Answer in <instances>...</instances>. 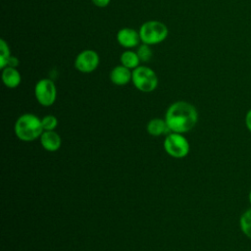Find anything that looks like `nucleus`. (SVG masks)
Here are the masks:
<instances>
[{
    "instance_id": "5",
    "label": "nucleus",
    "mask_w": 251,
    "mask_h": 251,
    "mask_svg": "<svg viewBox=\"0 0 251 251\" xmlns=\"http://www.w3.org/2000/svg\"><path fill=\"white\" fill-rule=\"evenodd\" d=\"M164 149L171 157L183 158L188 155L190 146L182 133L172 132L164 140Z\"/></svg>"
},
{
    "instance_id": "14",
    "label": "nucleus",
    "mask_w": 251,
    "mask_h": 251,
    "mask_svg": "<svg viewBox=\"0 0 251 251\" xmlns=\"http://www.w3.org/2000/svg\"><path fill=\"white\" fill-rule=\"evenodd\" d=\"M239 227L242 233L251 239V208L241 214L239 218Z\"/></svg>"
},
{
    "instance_id": "3",
    "label": "nucleus",
    "mask_w": 251,
    "mask_h": 251,
    "mask_svg": "<svg viewBox=\"0 0 251 251\" xmlns=\"http://www.w3.org/2000/svg\"><path fill=\"white\" fill-rule=\"evenodd\" d=\"M139 35L142 43L155 45L163 42L169 34L167 25L160 21H147L139 27Z\"/></svg>"
},
{
    "instance_id": "13",
    "label": "nucleus",
    "mask_w": 251,
    "mask_h": 251,
    "mask_svg": "<svg viewBox=\"0 0 251 251\" xmlns=\"http://www.w3.org/2000/svg\"><path fill=\"white\" fill-rule=\"evenodd\" d=\"M120 62H121V65L132 71L139 66V63L141 61L136 52L132 51L131 49H126V51H124L121 54Z\"/></svg>"
},
{
    "instance_id": "18",
    "label": "nucleus",
    "mask_w": 251,
    "mask_h": 251,
    "mask_svg": "<svg viewBox=\"0 0 251 251\" xmlns=\"http://www.w3.org/2000/svg\"><path fill=\"white\" fill-rule=\"evenodd\" d=\"M244 123H245V126L248 129V131L251 132V108L245 114Z\"/></svg>"
},
{
    "instance_id": "2",
    "label": "nucleus",
    "mask_w": 251,
    "mask_h": 251,
    "mask_svg": "<svg viewBox=\"0 0 251 251\" xmlns=\"http://www.w3.org/2000/svg\"><path fill=\"white\" fill-rule=\"evenodd\" d=\"M14 130L20 140L26 142L37 139L44 131L41 119L31 113L21 115L15 123Z\"/></svg>"
},
{
    "instance_id": "15",
    "label": "nucleus",
    "mask_w": 251,
    "mask_h": 251,
    "mask_svg": "<svg viewBox=\"0 0 251 251\" xmlns=\"http://www.w3.org/2000/svg\"><path fill=\"white\" fill-rule=\"evenodd\" d=\"M11 56V51L8 43L1 38L0 39V69L3 70L7 67V61Z\"/></svg>"
},
{
    "instance_id": "4",
    "label": "nucleus",
    "mask_w": 251,
    "mask_h": 251,
    "mask_svg": "<svg viewBox=\"0 0 251 251\" xmlns=\"http://www.w3.org/2000/svg\"><path fill=\"white\" fill-rule=\"evenodd\" d=\"M131 82L141 92H152L158 86V76L154 70L147 66H138L132 70Z\"/></svg>"
},
{
    "instance_id": "11",
    "label": "nucleus",
    "mask_w": 251,
    "mask_h": 251,
    "mask_svg": "<svg viewBox=\"0 0 251 251\" xmlns=\"http://www.w3.org/2000/svg\"><path fill=\"white\" fill-rule=\"evenodd\" d=\"M2 81L4 85L8 88H16L20 85L22 81V75L17 68L6 67L2 70Z\"/></svg>"
},
{
    "instance_id": "20",
    "label": "nucleus",
    "mask_w": 251,
    "mask_h": 251,
    "mask_svg": "<svg viewBox=\"0 0 251 251\" xmlns=\"http://www.w3.org/2000/svg\"><path fill=\"white\" fill-rule=\"evenodd\" d=\"M19 59L17 57L14 56H10V58L7 61V67H13V68H17L19 66Z\"/></svg>"
},
{
    "instance_id": "10",
    "label": "nucleus",
    "mask_w": 251,
    "mask_h": 251,
    "mask_svg": "<svg viewBox=\"0 0 251 251\" xmlns=\"http://www.w3.org/2000/svg\"><path fill=\"white\" fill-rule=\"evenodd\" d=\"M40 143L46 151L55 152L60 149L62 139L55 130H44L40 136Z\"/></svg>"
},
{
    "instance_id": "21",
    "label": "nucleus",
    "mask_w": 251,
    "mask_h": 251,
    "mask_svg": "<svg viewBox=\"0 0 251 251\" xmlns=\"http://www.w3.org/2000/svg\"><path fill=\"white\" fill-rule=\"evenodd\" d=\"M248 200H249V203H250V205H251V189H250V191H249V193H248Z\"/></svg>"
},
{
    "instance_id": "8",
    "label": "nucleus",
    "mask_w": 251,
    "mask_h": 251,
    "mask_svg": "<svg viewBox=\"0 0 251 251\" xmlns=\"http://www.w3.org/2000/svg\"><path fill=\"white\" fill-rule=\"evenodd\" d=\"M116 37L118 43L126 49H132L134 47H137L141 42L139 31L131 27L121 28L118 31Z\"/></svg>"
},
{
    "instance_id": "17",
    "label": "nucleus",
    "mask_w": 251,
    "mask_h": 251,
    "mask_svg": "<svg viewBox=\"0 0 251 251\" xmlns=\"http://www.w3.org/2000/svg\"><path fill=\"white\" fill-rule=\"evenodd\" d=\"M41 124L44 130H54L58 126V120L53 115H47L41 119Z\"/></svg>"
},
{
    "instance_id": "12",
    "label": "nucleus",
    "mask_w": 251,
    "mask_h": 251,
    "mask_svg": "<svg viewBox=\"0 0 251 251\" xmlns=\"http://www.w3.org/2000/svg\"><path fill=\"white\" fill-rule=\"evenodd\" d=\"M146 129L147 132L152 136H160L170 130L166 120L160 118L150 120L146 126Z\"/></svg>"
},
{
    "instance_id": "6",
    "label": "nucleus",
    "mask_w": 251,
    "mask_h": 251,
    "mask_svg": "<svg viewBox=\"0 0 251 251\" xmlns=\"http://www.w3.org/2000/svg\"><path fill=\"white\" fill-rule=\"evenodd\" d=\"M34 96L41 106L53 105L57 98V88L54 81L49 78L39 79L34 86Z\"/></svg>"
},
{
    "instance_id": "16",
    "label": "nucleus",
    "mask_w": 251,
    "mask_h": 251,
    "mask_svg": "<svg viewBox=\"0 0 251 251\" xmlns=\"http://www.w3.org/2000/svg\"><path fill=\"white\" fill-rule=\"evenodd\" d=\"M137 47L138 48L136 50V53H137L140 61L148 62L152 58V55H153V51H152L150 45L142 43V44H139Z\"/></svg>"
},
{
    "instance_id": "19",
    "label": "nucleus",
    "mask_w": 251,
    "mask_h": 251,
    "mask_svg": "<svg viewBox=\"0 0 251 251\" xmlns=\"http://www.w3.org/2000/svg\"><path fill=\"white\" fill-rule=\"evenodd\" d=\"M111 0H91V2L98 8H105L110 4Z\"/></svg>"
},
{
    "instance_id": "9",
    "label": "nucleus",
    "mask_w": 251,
    "mask_h": 251,
    "mask_svg": "<svg viewBox=\"0 0 251 251\" xmlns=\"http://www.w3.org/2000/svg\"><path fill=\"white\" fill-rule=\"evenodd\" d=\"M132 71L123 65H118L110 72V80L118 86H123L131 81Z\"/></svg>"
},
{
    "instance_id": "1",
    "label": "nucleus",
    "mask_w": 251,
    "mask_h": 251,
    "mask_svg": "<svg viewBox=\"0 0 251 251\" xmlns=\"http://www.w3.org/2000/svg\"><path fill=\"white\" fill-rule=\"evenodd\" d=\"M165 120L172 132L183 134L196 126L198 112L192 104L186 101H176L168 108Z\"/></svg>"
},
{
    "instance_id": "7",
    "label": "nucleus",
    "mask_w": 251,
    "mask_h": 251,
    "mask_svg": "<svg viewBox=\"0 0 251 251\" xmlns=\"http://www.w3.org/2000/svg\"><path fill=\"white\" fill-rule=\"evenodd\" d=\"M99 62L100 58L96 51L85 49L76 55L74 65L76 71L82 74H90L97 69Z\"/></svg>"
}]
</instances>
